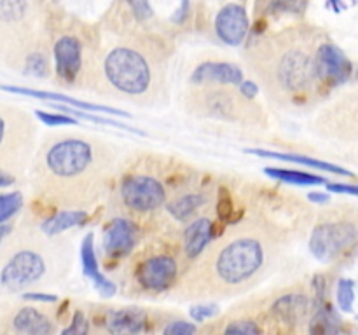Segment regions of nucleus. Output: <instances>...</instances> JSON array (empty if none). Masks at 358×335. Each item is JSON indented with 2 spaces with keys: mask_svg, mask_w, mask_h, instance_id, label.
<instances>
[{
  "mask_svg": "<svg viewBox=\"0 0 358 335\" xmlns=\"http://www.w3.org/2000/svg\"><path fill=\"white\" fill-rule=\"evenodd\" d=\"M219 313V306L217 304H201V306H194L189 309V314L194 321L201 323V321L208 320V318H213Z\"/></svg>",
  "mask_w": 358,
  "mask_h": 335,
  "instance_id": "nucleus-33",
  "label": "nucleus"
},
{
  "mask_svg": "<svg viewBox=\"0 0 358 335\" xmlns=\"http://www.w3.org/2000/svg\"><path fill=\"white\" fill-rule=\"evenodd\" d=\"M24 299L27 300H34V302H56V295H51V293H37V292H28L24 293Z\"/></svg>",
  "mask_w": 358,
  "mask_h": 335,
  "instance_id": "nucleus-38",
  "label": "nucleus"
},
{
  "mask_svg": "<svg viewBox=\"0 0 358 335\" xmlns=\"http://www.w3.org/2000/svg\"><path fill=\"white\" fill-rule=\"evenodd\" d=\"M257 58V75L276 96L297 103L301 98H308V93L320 84L313 52L296 42L275 45Z\"/></svg>",
  "mask_w": 358,
  "mask_h": 335,
  "instance_id": "nucleus-4",
  "label": "nucleus"
},
{
  "mask_svg": "<svg viewBox=\"0 0 358 335\" xmlns=\"http://www.w3.org/2000/svg\"><path fill=\"white\" fill-rule=\"evenodd\" d=\"M87 332V321L86 318H84L83 313H76L73 314V320H72V325H70L69 328H65L63 330V334H76V335H84Z\"/></svg>",
  "mask_w": 358,
  "mask_h": 335,
  "instance_id": "nucleus-35",
  "label": "nucleus"
},
{
  "mask_svg": "<svg viewBox=\"0 0 358 335\" xmlns=\"http://www.w3.org/2000/svg\"><path fill=\"white\" fill-rule=\"evenodd\" d=\"M355 220H332L318 223L310 237V250L320 262H334L357 243Z\"/></svg>",
  "mask_w": 358,
  "mask_h": 335,
  "instance_id": "nucleus-8",
  "label": "nucleus"
},
{
  "mask_svg": "<svg viewBox=\"0 0 358 335\" xmlns=\"http://www.w3.org/2000/svg\"><path fill=\"white\" fill-rule=\"evenodd\" d=\"M224 334L227 335H259L262 334L261 325L252 320H234L224 328Z\"/></svg>",
  "mask_w": 358,
  "mask_h": 335,
  "instance_id": "nucleus-30",
  "label": "nucleus"
},
{
  "mask_svg": "<svg viewBox=\"0 0 358 335\" xmlns=\"http://www.w3.org/2000/svg\"><path fill=\"white\" fill-rule=\"evenodd\" d=\"M201 89L189 94V110L205 117L229 122H252L254 114L262 112L241 93L226 86H199Z\"/></svg>",
  "mask_w": 358,
  "mask_h": 335,
  "instance_id": "nucleus-5",
  "label": "nucleus"
},
{
  "mask_svg": "<svg viewBox=\"0 0 358 335\" xmlns=\"http://www.w3.org/2000/svg\"><path fill=\"white\" fill-rule=\"evenodd\" d=\"M247 152H248V154H257V156H264V157H273V159L289 161V163L304 164V166H308V168H317V170L331 171V173H336V174H345V177H353V173H350V171H348V170H345V168H339V166H336V164L324 163V161H318V159H311V157L303 156V154L268 152V150H259V149H250V150H247Z\"/></svg>",
  "mask_w": 358,
  "mask_h": 335,
  "instance_id": "nucleus-22",
  "label": "nucleus"
},
{
  "mask_svg": "<svg viewBox=\"0 0 358 335\" xmlns=\"http://www.w3.org/2000/svg\"><path fill=\"white\" fill-rule=\"evenodd\" d=\"M80 260H83V269L84 274L91 279V283L94 285V288L101 293L103 297H112L117 288H115L114 283L110 279H107V276L101 274V271L98 269V260L96 253H94V239L93 234H87L83 241V246H80Z\"/></svg>",
  "mask_w": 358,
  "mask_h": 335,
  "instance_id": "nucleus-19",
  "label": "nucleus"
},
{
  "mask_svg": "<svg viewBox=\"0 0 358 335\" xmlns=\"http://www.w3.org/2000/svg\"><path fill=\"white\" fill-rule=\"evenodd\" d=\"M49 260L35 244L7 250L0 260V290L17 293L37 285L48 274Z\"/></svg>",
  "mask_w": 358,
  "mask_h": 335,
  "instance_id": "nucleus-6",
  "label": "nucleus"
},
{
  "mask_svg": "<svg viewBox=\"0 0 358 335\" xmlns=\"http://www.w3.org/2000/svg\"><path fill=\"white\" fill-rule=\"evenodd\" d=\"M308 195H310V201H313V202H327L329 201V195L322 194V192H311V194H308Z\"/></svg>",
  "mask_w": 358,
  "mask_h": 335,
  "instance_id": "nucleus-43",
  "label": "nucleus"
},
{
  "mask_svg": "<svg viewBox=\"0 0 358 335\" xmlns=\"http://www.w3.org/2000/svg\"><path fill=\"white\" fill-rule=\"evenodd\" d=\"M273 248L261 232H240L220 241L187 278L191 297L229 295L254 285L269 267Z\"/></svg>",
  "mask_w": 358,
  "mask_h": 335,
  "instance_id": "nucleus-2",
  "label": "nucleus"
},
{
  "mask_svg": "<svg viewBox=\"0 0 358 335\" xmlns=\"http://www.w3.org/2000/svg\"><path fill=\"white\" fill-rule=\"evenodd\" d=\"M331 2H332V6H334L336 13H339V10H341V7H339V0H331Z\"/></svg>",
  "mask_w": 358,
  "mask_h": 335,
  "instance_id": "nucleus-45",
  "label": "nucleus"
},
{
  "mask_svg": "<svg viewBox=\"0 0 358 335\" xmlns=\"http://www.w3.org/2000/svg\"><path fill=\"white\" fill-rule=\"evenodd\" d=\"M164 334L166 335H191L198 332V328L194 327L192 323H187L184 320H177V321H171L164 327Z\"/></svg>",
  "mask_w": 358,
  "mask_h": 335,
  "instance_id": "nucleus-34",
  "label": "nucleus"
},
{
  "mask_svg": "<svg viewBox=\"0 0 358 335\" xmlns=\"http://www.w3.org/2000/svg\"><path fill=\"white\" fill-rule=\"evenodd\" d=\"M121 201L129 211H156L166 201V188L150 174H131L121 185Z\"/></svg>",
  "mask_w": 358,
  "mask_h": 335,
  "instance_id": "nucleus-9",
  "label": "nucleus"
},
{
  "mask_svg": "<svg viewBox=\"0 0 358 335\" xmlns=\"http://www.w3.org/2000/svg\"><path fill=\"white\" fill-rule=\"evenodd\" d=\"M14 181L13 174H9L7 171L0 170V187H7V185H10Z\"/></svg>",
  "mask_w": 358,
  "mask_h": 335,
  "instance_id": "nucleus-42",
  "label": "nucleus"
},
{
  "mask_svg": "<svg viewBox=\"0 0 358 335\" xmlns=\"http://www.w3.org/2000/svg\"><path fill=\"white\" fill-rule=\"evenodd\" d=\"M87 220V213L84 209H63L52 215L51 218L45 220L42 223V232L45 236H56V234L63 232V230L70 229V227L83 225Z\"/></svg>",
  "mask_w": 358,
  "mask_h": 335,
  "instance_id": "nucleus-23",
  "label": "nucleus"
},
{
  "mask_svg": "<svg viewBox=\"0 0 358 335\" xmlns=\"http://www.w3.org/2000/svg\"><path fill=\"white\" fill-rule=\"evenodd\" d=\"M240 93L243 94L245 98H248V100H254V98L259 94V86L254 82H243V80H241Z\"/></svg>",
  "mask_w": 358,
  "mask_h": 335,
  "instance_id": "nucleus-40",
  "label": "nucleus"
},
{
  "mask_svg": "<svg viewBox=\"0 0 358 335\" xmlns=\"http://www.w3.org/2000/svg\"><path fill=\"white\" fill-rule=\"evenodd\" d=\"M243 80V72L236 65L222 61H206L192 72L194 86H238Z\"/></svg>",
  "mask_w": 358,
  "mask_h": 335,
  "instance_id": "nucleus-16",
  "label": "nucleus"
},
{
  "mask_svg": "<svg viewBox=\"0 0 358 335\" xmlns=\"http://www.w3.org/2000/svg\"><path fill=\"white\" fill-rule=\"evenodd\" d=\"M306 7V0H271L269 10L271 13H285V14H301Z\"/></svg>",
  "mask_w": 358,
  "mask_h": 335,
  "instance_id": "nucleus-31",
  "label": "nucleus"
},
{
  "mask_svg": "<svg viewBox=\"0 0 358 335\" xmlns=\"http://www.w3.org/2000/svg\"><path fill=\"white\" fill-rule=\"evenodd\" d=\"M191 0H182L180 3V9H177V13H175L173 16V23H178L182 24L185 21V17L189 16V10H191Z\"/></svg>",
  "mask_w": 358,
  "mask_h": 335,
  "instance_id": "nucleus-41",
  "label": "nucleus"
},
{
  "mask_svg": "<svg viewBox=\"0 0 358 335\" xmlns=\"http://www.w3.org/2000/svg\"><path fill=\"white\" fill-rule=\"evenodd\" d=\"M147 313L136 307H124V309L108 311L105 316V328L114 335L122 334H140L145 330Z\"/></svg>",
  "mask_w": 358,
  "mask_h": 335,
  "instance_id": "nucleus-17",
  "label": "nucleus"
},
{
  "mask_svg": "<svg viewBox=\"0 0 358 335\" xmlns=\"http://www.w3.org/2000/svg\"><path fill=\"white\" fill-rule=\"evenodd\" d=\"M308 323H310L311 334H338L341 330L339 318L329 307H320L313 316H310Z\"/></svg>",
  "mask_w": 358,
  "mask_h": 335,
  "instance_id": "nucleus-26",
  "label": "nucleus"
},
{
  "mask_svg": "<svg viewBox=\"0 0 358 335\" xmlns=\"http://www.w3.org/2000/svg\"><path fill=\"white\" fill-rule=\"evenodd\" d=\"M271 313L278 323L285 327H297L310 320L311 300L304 292L285 293L275 300Z\"/></svg>",
  "mask_w": 358,
  "mask_h": 335,
  "instance_id": "nucleus-14",
  "label": "nucleus"
},
{
  "mask_svg": "<svg viewBox=\"0 0 358 335\" xmlns=\"http://www.w3.org/2000/svg\"><path fill=\"white\" fill-rule=\"evenodd\" d=\"M338 304L345 313H352L355 304V281L353 279H339L338 283Z\"/></svg>",
  "mask_w": 358,
  "mask_h": 335,
  "instance_id": "nucleus-29",
  "label": "nucleus"
},
{
  "mask_svg": "<svg viewBox=\"0 0 358 335\" xmlns=\"http://www.w3.org/2000/svg\"><path fill=\"white\" fill-rule=\"evenodd\" d=\"M34 128L27 114L7 105H0V170L27 163L31 149Z\"/></svg>",
  "mask_w": 358,
  "mask_h": 335,
  "instance_id": "nucleus-7",
  "label": "nucleus"
},
{
  "mask_svg": "<svg viewBox=\"0 0 358 335\" xmlns=\"http://www.w3.org/2000/svg\"><path fill=\"white\" fill-rule=\"evenodd\" d=\"M52 54H55L56 73L59 75V79L69 84L76 82L80 66H83V45H80L79 38L72 37V35L58 38L52 47Z\"/></svg>",
  "mask_w": 358,
  "mask_h": 335,
  "instance_id": "nucleus-13",
  "label": "nucleus"
},
{
  "mask_svg": "<svg viewBox=\"0 0 358 335\" xmlns=\"http://www.w3.org/2000/svg\"><path fill=\"white\" fill-rule=\"evenodd\" d=\"M178 274V262L171 255L159 253L145 258L138 265L136 279L149 292H163L173 285Z\"/></svg>",
  "mask_w": 358,
  "mask_h": 335,
  "instance_id": "nucleus-11",
  "label": "nucleus"
},
{
  "mask_svg": "<svg viewBox=\"0 0 358 335\" xmlns=\"http://www.w3.org/2000/svg\"><path fill=\"white\" fill-rule=\"evenodd\" d=\"M266 174L271 178H276V180L280 181H287V184L296 185H318L325 181V178L317 177V174L303 173V171L296 170H280V168H266Z\"/></svg>",
  "mask_w": 358,
  "mask_h": 335,
  "instance_id": "nucleus-27",
  "label": "nucleus"
},
{
  "mask_svg": "<svg viewBox=\"0 0 358 335\" xmlns=\"http://www.w3.org/2000/svg\"><path fill=\"white\" fill-rule=\"evenodd\" d=\"M112 164L107 145L83 136H59L51 140L35 164V180L49 198L62 202L91 201L98 194Z\"/></svg>",
  "mask_w": 358,
  "mask_h": 335,
  "instance_id": "nucleus-1",
  "label": "nucleus"
},
{
  "mask_svg": "<svg viewBox=\"0 0 358 335\" xmlns=\"http://www.w3.org/2000/svg\"><path fill=\"white\" fill-rule=\"evenodd\" d=\"M38 119L44 122L45 126H76L77 124V119L70 117V115L65 114H51V112H44V110H37L35 112Z\"/></svg>",
  "mask_w": 358,
  "mask_h": 335,
  "instance_id": "nucleus-32",
  "label": "nucleus"
},
{
  "mask_svg": "<svg viewBox=\"0 0 358 335\" xmlns=\"http://www.w3.org/2000/svg\"><path fill=\"white\" fill-rule=\"evenodd\" d=\"M101 82L119 100L149 103L159 87V70L152 56L135 45L112 47L101 59Z\"/></svg>",
  "mask_w": 358,
  "mask_h": 335,
  "instance_id": "nucleus-3",
  "label": "nucleus"
},
{
  "mask_svg": "<svg viewBox=\"0 0 358 335\" xmlns=\"http://www.w3.org/2000/svg\"><path fill=\"white\" fill-rule=\"evenodd\" d=\"M10 330L23 335H48L55 332V325L42 311L35 307H21L10 320Z\"/></svg>",
  "mask_w": 358,
  "mask_h": 335,
  "instance_id": "nucleus-20",
  "label": "nucleus"
},
{
  "mask_svg": "<svg viewBox=\"0 0 358 335\" xmlns=\"http://www.w3.org/2000/svg\"><path fill=\"white\" fill-rule=\"evenodd\" d=\"M21 206H23V195H21V192L0 194V223L7 222L10 216L16 215Z\"/></svg>",
  "mask_w": 358,
  "mask_h": 335,
  "instance_id": "nucleus-28",
  "label": "nucleus"
},
{
  "mask_svg": "<svg viewBox=\"0 0 358 335\" xmlns=\"http://www.w3.org/2000/svg\"><path fill=\"white\" fill-rule=\"evenodd\" d=\"M2 89H3V91H7V93L23 94V96L38 98V100L62 101V103H69V105H72V107H73V108H77V110L96 112V114H114V115H124V117H129V114H126V112H122V110H117V108L105 107V105L87 103V101L76 100V98L65 96V94H59V93H49V91H35V89H28V87H14V86H2Z\"/></svg>",
  "mask_w": 358,
  "mask_h": 335,
  "instance_id": "nucleus-18",
  "label": "nucleus"
},
{
  "mask_svg": "<svg viewBox=\"0 0 358 335\" xmlns=\"http://www.w3.org/2000/svg\"><path fill=\"white\" fill-rule=\"evenodd\" d=\"M9 232H10V227L2 225V223H0V243H2L3 236H6V234H9Z\"/></svg>",
  "mask_w": 358,
  "mask_h": 335,
  "instance_id": "nucleus-44",
  "label": "nucleus"
},
{
  "mask_svg": "<svg viewBox=\"0 0 358 335\" xmlns=\"http://www.w3.org/2000/svg\"><path fill=\"white\" fill-rule=\"evenodd\" d=\"M21 72L31 77H48L51 73V63H49V56L44 51H34L27 52L24 58L20 63Z\"/></svg>",
  "mask_w": 358,
  "mask_h": 335,
  "instance_id": "nucleus-25",
  "label": "nucleus"
},
{
  "mask_svg": "<svg viewBox=\"0 0 358 335\" xmlns=\"http://www.w3.org/2000/svg\"><path fill=\"white\" fill-rule=\"evenodd\" d=\"M315 68L320 82L327 86H341L352 75V63L345 52L332 42H324L313 52Z\"/></svg>",
  "mask_w": 358,
  "mask_h": 335,
  "instance_id": "nucleus-10",
  "label": "nucleus"
},
{
  "mask_svg": "<svg viewBox=\"0 0 358 335\" xmlns=\"http://www.w3.org/2000/svg\"><path fill=\"white\" fill-rule=\"evenodd\" d=\"M213 236V225L208 218H198L185 229L184 234V250L189 258H196L203 253L206 244Z\"/></svg>",
  "mask_w": 358,
  "mask_h": 335,
  "instance_id": "nucleus-21",
  "label": "nucleus"
},
{
  "mask_svg": "<svg viewBox=\"0 0 358 335\" xmlns=\"http://www.w3.org/2000/svg\"><path fill=\"white\" fill-rule=\"evenodd\" d=\"M128 2L138 20H149V17L152 16V9H150L149 0H128Z\"/></svg>",
  "mask_w": 358,
  "mask_h": 335,
  "instance_id": "nucleus-36",
  "label": "nucleus"
},
{
  "mask_svg": "<svg viewBox=\"0 0 358 335\" xmlns=\"http://www.w3.org/2000/svg\"><path fill=\"white\" fill-rule=\"evenodd\" d=\"M327 188L331 192H339V194H350L357 195V185H348V184H329Z\"/></svg>",
  "mask_w": 358,
  "mask_h": 335,
  "instance_id": "nucleus-39",
  "label": "nucleus"
},
{
  "mask_svg": "<svg viewBox=\"0 0 358 335\" xmlns=\"http://www.w3.org/2000/svg\"><path fill=\"white\" fill-rule=\"evenodd\" d=\"M248 14L243 6L229 3L222 7L215 17L217 37L227 45H240L248 34Z\"/></svg>",
  "mask_w": 358,
  "mask_h": 335,
  "instance_id": "nucleus-12",
  "label": "nucleus"
},
{
  "mask_svg": "<svg viewBox=\"0 0 358 335\" xmlns=\"http://www.w3.org/2000/svg\"><path fill=\"white\" fill-rule=\"evenodd\" d=\"M136 239H138V232H136L135 223L131 220L115 218L105 229L103 250L112 258L126 257L135 248Z\"/></svg>",
  "mask_w": 358,
  "mask_h": 335,
  "instance_id": "nucleus-15",
  "label": "nucleus"
},
{
  "mask_svg": "<svg viewBox=\"0 0 358 335\" xmlns=\"http://www.w3.org/2000/svg\"><path fill=\"white\" fill-rule=\"evenodd\" d=\"M206 202V198L199 192H187L182 194L180 198H175L168 204V211L178 220V222H187L199 208Z\"/></svg>",
  "mask_w": 358,
  "mask_h": 335,
  "instance_id": "nucleus-24",
  "label": "nucleus"
},
{
  "mask_svg": "<svg viewBox=\"0 0 358 335\" xmlns=\"http://www.w3.org/2000/svg\"><path fill=\"white\" fill-rule=\"evenodd\" d=\"M217 213L222 220H229L233 216V201L229 198H224L219 201V206H217Z\"/></svg>",
  "mask_w": 358,
  "mask_h": 335,
  "instance_id": "nucleus-37",
  "label": "nucleus"
}]
</instances>
